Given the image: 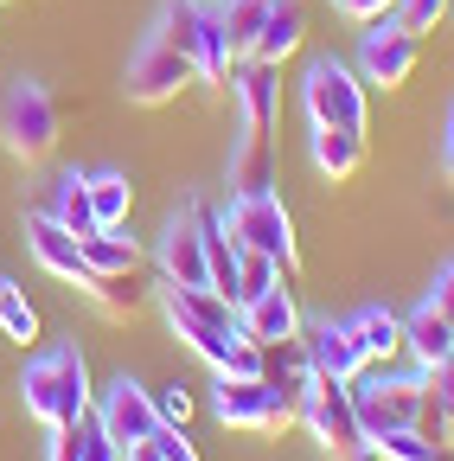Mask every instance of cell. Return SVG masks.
Wrapping results in <instances>:
<instances>
[{
	"mask_svg": "<svg viewBox=\"0 0 454 461\" xmlns=\"http://www.w3.org/2000/svg\"><path fill=\"white\" fill-rule=\"evenodd\" d=\"M160 314H166V327H174V339L186 353H199L211 372H224V359H231V346L244 333V314H237L231 295H218L211 282H199V288L160 282Z\"/></svg>",
	"mask_w": 454,
	"mask_h": 461,
	"instance_id": "1",
	"label": "cell"
},
{
	"mask_svg": "<svg viewBox=\"0 0 454 461\" xmlns=\"http://www.w3.org/2000/svg\"><path fill=\"white\" fill-rule=\"evenodd\" d=\"M20 403H26V417L45 423V429L84 423L90 403H96V391H90V366H84L77 346H51V353L26 359V372H20Z\"/></svg>",
	"mask_w": 454,
	"mask_h": 461,
	"instance_id": "2",
	"label": "cell"
},
{
	"mask_svg": "<svg viewBox=\"0 0 454 461\" xmlns=\"http://www.w3.org/2000/svg\"><path fill=\"white\" fill-rule=\"evenodd\" d=\"M154 39H166L174 51H186L192 71H199L211 90H231V65H237V58H231V45H224L218 7H205V0H166Z\"/></svg>",
	"mask_w": 454,
	"mask_h": 461,
	"instance_id": "3",
	"label": "cell"
},
{
	"mask_svg": "<svg viewBox=\"0 0 454 461\" xmlns=\"http://www.w3.org/2000/svg\"><path fill=\"white\" fill-rule=\"evenodd\" d=\"M0 141H7V154L26 160V167L58 148V103H51L45 84H32V77L7 84V96H0Z\"/></svg>",
	"mask_w": 454,
	"mask_h": 461,
	"instance_id": "4",
	"label": "cell"
},
{
	"mask_svg": "<svg viewBox=\"0 0 454 461\" xmlns=\"http://www.w3.org/2000/svg\"><path fill=\"white\" fill-rule=\"evenodd\" d=\"M429 403V378H390V372H359L352 378V411H359V429L378 442L390 429H410Z\"/></svg>",
	"mask_w": 454,
	"mask_h": 461,
	"instance_id": "5",
	"label": "cell"
},
{
	"mask_svg": "<svg viewBox=\"0 0 454 461\" xmlns=\"http://www.w3.org/2000/svg\"><path fill=\"white\" fill-rule=\"evenodd\" d=\"M224 224H231L237 250H263L281 263V282H295V218L275 193H250V199H231L224 205Z\"/></svg>",
	"mask_w": 454,
	"mask_h": 461,
	"instance_id": "6",
	"label": "cell"
},
{
	"mask_svg": "<svg viewBox=\"0 0 454 461\" xmlns=\"http://www.w3.org/2000/svg\"><path fill=\"white\" fill-rule=\"evenodd\" d=\"M301 103L314 129H359L365 135V77L339 58H314L301 77Z\"/></svg>",
	"mask_w": 454,
	"mask_h": 461,
	"instance_id": "7",
	"label": "cell"
},
{
	"mask_svg": "<svg viewBox=\"0 0 454 461\" xmlns=\"http://www.w3.org/2000/svg\"><path fill=\"white\" fill-rule=\"evenodd\" d=\"M416 58H423V39L404 20H371L359 39V77L378 90H404L416 77Z\"/></svg>",
	"mask_w": 454,
	"mask_h": 461,
	"instance_id": "8",
	"label": "cell"
},
{
	"mask_svg": "<svg viewBox=\"0 0 454 461\" xmlns=\"http://www.w3.org/2000/svg\"><path fill=\"white\" fill-rule=\"evenodd\" d=\"M301 423L314 429V442L326 455H346L365 429H359V411H352V384L346 378H314L307 397H301Z\"/></svg>",
	"mask_w": 454,
	"mask_h": 461,
	"instance_id": "9",
	"label": "cell"
},
{
	"mask_svg": "<svg viewBox=\"0 0 454 461\" xmlns=\"http://www.w3.org/2000/svg\"><path fill=\"white\" fill-rule=\"evenodd\" d=\"M192 77H199V71H192V58H186V51H174L166 39H147V45L129 58V103L160 109V103H174Z\"/></svg>",
	"mask_w": 454,
	"mask_h": 461,
	"instance_id": "10",
	"label": "cell"
},
{
	"mask_svg": "<svg viewBox=\"0 0 454 461\" xmlns=\"http://www.w3.org/2000/svg\"><path fill=\"white\" fill-rule=\"evenodd\" d=\"M90 411H96V423L109 429V442H116V448H129V442H141V436H154V429H160L154 391H147V384H135L129 372L109 384V391L90 403Z\"/></svg>",
	"mask_w": 454,
	"mask_h": 461,
	"instance_id": "11",
	"label": "cell"
},
{
	"mask_svg": "<svg viewBox=\"0 0 454 461\" xmlns=\"http://www.w3.org/2000/svg\"><path fill=\"white\" fill-rule=\"evenodd\" d=\"M231 103H237L244 141H269L275 103H281V71L275 65H256V58H237V65H231Z\"/></svg>",
	"mask_w": 454,
	"mask_h": 461,
	"instance_id": "12",
	"label": "cell"
},
{
	"mask_svg": "<svg viewBox=\"0 0 454 461\" xmlns=\"http://www.w3.org/2000/svg\"><path fill=\"white\" fill-rule=\"evenodd\" d=\"M26 250H32V263L45 269V276H58V282H71V288H84V276H90V263H84V244L71 238V230L51 218L45 205L39 212H26Z\"/></svg>",
	"mask_w": 454,
	"mask_h": 461,
	"instance_id": "13",
	"label": "cell"
},
{
	"mask_svg": "<svg viewBox=\"0 0 454 461\" xmlns=\"http://www.w3.org/2000/svg\"><path fill=\"white\" fill-rule=\"evenodd\" d=\"M154 263H160V282H180V288H199V282H211V263H205V238H199V224H192L186 212H180V218H166Z\"/></svg>",
	"mask_w": 454,
	"mask_h": 461,
	"instance_id": "14",
	"label": "cell"
},
{
	"mask_svg": "<svg viewBox=\"0 0 454 461\" xmlns=\"http://www.w3.org/2000/svg\"><path fill=\"white\" fill-rule=\"evenodd\" d=\"M301 346H307V366L314 378H359L365 372V353H359V339L346 321H320V327H301Z\"/></svg>",
	"mask_w": 454,
	"mask_h": 461,
	"instance_id": "15",
	"label": "cell"
},
{
	"mask_svg": "<svg viewBox=\"0 0 454 461\" xmlns=\"http://www.w3.org/2000/svg\"><path fill=\"white\" fill-rule=\"evenodd\" d=\"M301 302H295V288L289 282H275L269 295H256L250 308H244V333L256 339V346H281V339H301Z\"/></svg>",
	"mask_w": 454,
	"mask_h": 461,
	"instance_id": "16",
	"label": "cell"
},
{
	"mask_svg": "<svg viewBox=\"0 0 454 461\" xmlns=\"http://www.w3.org/2000/svg\"><path fill=\"white\" fill-rule=\"evenodd\" d=\"M301 39H307V7L301 0H269V20H263V32H256V45H250V58L256 65H289V58L301 51Z\"/></svg>",
	"mask_w": 454,
	"mask_h": 461,
	"instance_id": "17",
	"label": "cell"
},
{
	"mask_svg": "<svg viewBox=\"0 0 454 461\" xmlns=\"http://www.w3.org/2000/svg\"><path fill=\"white\" fill-rule=\"evenodd\" d=\"M263 411H269V378H231V372H218L211 417L224 429H263Z\"/></svg>",
	"mask_w": 454,
	"mask_h": 461,
	"instance_id": "18",
	"label": "cell"
},
{
	"mask_svg": "<svg viewBox=\"0 0 454 461\" xmlns=\"http://www.w3.org/2000/svg\"><path fill=\"white\" fill-rule=\"evenodd\" d=\"M404 346L416 353V366H423V372H435V366H448V359H454V321H448L435 302H423V308L404 321Z\"/></svg>",
	"mask_w": 454,
	"mask_h": 461,
	"instance_id": "19",
	"label": "cell"
},
{
	"mask_svg": "<svg viewBox=\"0 0 454 461\" xmlns=\"http://www.w3.org/2000/svg\"><path fill=\"white\" fill-rule=\"evenodd\" d=\"M307 154H314V173L320 180H352V173L365 167V135L359 129H314L307 135Z\"/></svg>",
	"mask_w": 454,
	"mask_h": 461,
	"instance_id": "20",
	"label": "cell"
},
{
	"mask_svg": "<svg viewBox=\"0 0 454 461\" xmlns=\"http://www.w3.org/2000/svg\"><path fill=\"white\" fill-rule=\"evenodd\" d=\"M346 327H352V339H359L365 366H390L396 353H404V321H396L390 308H359Z\"/></svg>",
	"mask_w": 454,
	"mask_h": 461,
	"instance_id": "21",
	"label": "cell"
},
{
	"mask_svg": "<svg viewBox=\"0 0 454 461\" xmlns=\"http://www.w3.org/2000/svg\"><path fill=\"white\" fill-rule=\"evenodd\" d=\"M77 244H84L90 276H135L141 269V244L129 238V224L122 230H90V238H77Z\"/></svg>",
	"mask_w": 454,
	"mask_h": 461,
	"instance_id": "22",
	"label": "cell"
},
{
	"mask_svg": "<svg viewBox=\"0 0 454 461\" xmlns=\"http://www.w3.org/2000/svg\"><path fill=\"white\" fill-rule=\"evenodd\" d=\"M51 218H58L71 238H90L96 230V212H90V173H58L51 180V205H45Z\"/></svg>",
	"mask_w": 454,
	"mask_h": 461,
	"instance_id": "23",
	"label": "cell"
},
{
	"mask_svg": "<svg viewBox=\"0 0 454 461\" xmlns=\"http://www.w3.org/2000/svg\"><path fill=\"white\" fill-rule=\"evenodd\" d=\"M90 212H96V230H122L135 212L129 173H90Z\"/></svg>",
	"mask_w": 454,
	"mask_h": 461,
	"instance_id": "24",
	"label": "cell"
},
{
	"mask_svg": "<svg viewBox=\"0 0 454 461\" xmlns=\"http://www.w3.org/2000/svg\"><path fill=\"white\" fill-rule=\"evenodd\" d=\"M263 378H269L275 391H289V397L301 403V397H307V384H314L307 346H301V339H281V346H269V359H263Z\"/></svg>",
	"mask_w": 454,
	"mask_h": 461,
	"instance_id": "25",
	"label": "cell"
},
{
	"mask_svg": "<svg viewBox=\"0 0 454 461\" xmlns=\"http://www.w3.org/2000/svg\"><path fill=\"white\" fill-rule=\"evenodd\" d=\"M263 20H269V0H218V26H224V45H231V58H250Z\"/></svg>",
	"mask_w": 454,
	"mask_h": 461,
	"instance_id": "26",
	"label": "cell"
},
{
	"mask_svg": "<svg viewBox=\"0 0 454 461\" xmlns=\"http://www.w3.org/2000/svg\"><path fill=\"white\" fill-rule=\"evenodd\" d=\"M269 186H275L269 141H237V154H231V199H250V193H269Z\"/></svg>",
	"mask_w": 454,
	"mask_h": 461,
	"instance_id": "27",
	"label": "cell"
},
{
	"mask_svg": "<svg viewBox=\"0 0 454 461\" xmlns=\"http://www.w3.org/2000/svg\"><path fill=\"white\" fill-rule=\"evenodd\" d=\"M275 282H281V263H275V257H263V250H237V288H231L237 314H244L256 295H269Z\"/></svg>",
	"mask_w": 454,
	"mask_h": 461,
	"instance_id": "28",
	"label": "cell"
},
{
	"mask_svg": "<svg viewBox=\"0 0 454 461\" xmlns=\"http://www.w3.org/2000/svg\"><path fill=\"white\" fill-rule=\"evenodd\" d=\"M84 295L102 314H135L141 308V269L135 276H84Z\"/></svg>",
	"mask_w": 454,
	"mask_h": 461,
	"instance_id": "29",
	"label": "cell"
},
{
	"mask_svg": "<svg viewBox=\"0 0 454 461\" xmlns=\"http://www.w3.org/2000/svg\"><path fill=\"white\" fill-rule=\"evenodd\" d=\"M0 333L20 339V346H32V339H39V308L26 302V288H13L7 276H0Z\"/></svg>",
	"mask_w": 454,
	"mask_h": 461,
	"instance_id": "30",
	"label": "cell"
},
{
	"mask_svg": "<svg viewBox=\"0 0 454 461\" xmlns=\"http://www.w3.org/2000/svg\"><path fill=\"white\" fill-rule=\"evenodd\" d=\"M378 448H384V461H454V442H429L416 429H390V436H378Z\"/></svg>",
	"mask_w": 454,
	"mask_h": 461,
	"instance_id": "31",
	"label": "cell"
},
{
	"mask_svg": "<svg viewBox=\"0 0 454 461\" xmlns=\"http://www.w3.org/2000/svg\"><path fill=\"white\" fill-rule=\"evenodd\" d=\"M154 411H160V423L186 429V423H192V391H186V384H160V391H154Z\"/></svg>",
	"mask_w": 454,
	"mask_h": 461,
	"instance_id": "32",
	"label": "cell"
},
{
	"mask_svg": "<svg viewBox=\"0 0 454 461\" xmlns=\"http://www.w3.org/2000/svg\"><path fill=\"white\" fill-rule=\"evenodd\" d=\"M441 14H448V0H396V20H404L416 39H423V32H435V26H441Z\"/></svg>",
	"mask_w": 454,
	"mask_h": 461,
	"instance_id": "33",
	"label": "cell"
},
{
	"mask_svg": "<svg viewBox=\"0 0 454 461\" xmlns=\"http://www.w3.org/2000/svg\"><path fill=\"white\" fill-rule=\"evenodd\" d=\"M263 359H269V346H256L250 333H237L231 359H224V372H231V378H263Z\"/></svg>",
	"mask_w": 454,
	"mask_h": 461,
	"instance_id": "34",
	"label": "cell"
},
{
	"mask_svg": "<svg viewBox=\"0 0 454 461\" xmlns=\"http://www.w3.org/2000/svg\"><path fill=\"white\" fill-rule=\"evenodd\" d=\"M77 436H84V461H122V448L109 442V429L96 423V411H90V417L77 423Z\"/></svg>",
	"mask_w": 454,
	"mask_h": 461,
	"instance_id": "35",
	"label": "cell"
},
{
	"mask_svg": "<svg viewBox=\"0 0 454 461\" xmlns=\"http://www.w3.org/2000/svg\"><path fill=\"white\" fill-rule=\"evenodd\" d=\"M339 14H346L352 26H371V20H396V0H333Z\"/></svg>",
	"mask_w": 454,
	"mask_h": 461,
	"instance_id": "36",
	"label": "cell"
},
{
	"mask_svg": "<svg viewBox=\"0 0 454 461\" xmlns=\"http://www.w3.org/2000/svg\"><path fill=\"white\" fill-rule=\"evenodd\" d=\"M154 442H160V455H166V461H199L192 436H186V429H174V423H160V429H154Z\"/></svg>",
	"mask_w": 454,
	"mask_h": 461,
	"instance_id": "37",
	"label": "cell"
},
{
	"mask_svg": "<svg viewBox=\"0 0 454 461\" xmlns=\"http://www.w3.org/2000/svg\"><path fill=\"white\" fill-rule=\"evenodd\" d=\"M429 397H435V411H441V417L454 423V359L429 372Z\"/></svg>",
	"mask_w": 454,
	"mask_h": 461,
	"instance_id": "38",
	"label": "cell"
},
{
	"mask_svg": "<svg viewBox=\"0 0 454 461\" xmlns=\"http://www.w3.org/2000/svg\"><path fill=\"white\" fill-rule=\"evenodd\" d=\"M45 461H84V436H77V423L51 429V448H45Z\"/></svg>",
	"mask_w": 454,
	"mask_h": 461,
	"instance_id": "39",
	"label": "cell"
},
{
	"mask_svg": "<svg viewBox=\"0 0 454 461\" xmlns=\"http://www.w3.org/2000/svg\"><path fill=\"white\" fill-rule=\"evenodd\" d=\"M429 302L454 321V263H441V269H435V295H429Z\"/></svg>",
	"mask_w": 454,
	"mask_h": 461,
	"instance_id": "40",
	"label": "cell"
},
{
	"mask_svg": "<svg viewBox=\"0 0 454 461\" xmlns=\"http://www.w3.org/2000/svg\"><path fill=\"white\" fill-rule=\"evenodd\" d=\"M333 461H384V448H378L371 436H359V442H352L346 455H333Z\"/></svg>",
	"mask_w": 454,
	"mask_h": 461,
	"instance_id": "41",
	"label": "cell"
},
{
	"mask_svg": "<svg viewBox=\"0 0 454 461\" xmlns=\"http://www.w3.org/2000/svg\"><path fill=\"white\" fill-rule=\"evenodd\" d=\"M122 461H166V455H160V442H154V436H141V442H129V448H122Z\"/></svg>",
	"mask_w": 454,
	"mask_h": 461,
	"instance_id": "42",
	"label": "cell"
},
{
	"mask_svg": "<svg viewBox=\"0 0 454 461\" xmlns=\"http://www.w3.org/2000/svg\"><path fill=\"white\" fill-rule=\"evenodd\" d=\"M441 173H448V186H454V109H448V129H441Z\"/></svg>",
	"mask_w": 454,
	"mask_h": 461,
	"instance_id": "43",
	"label": "cell"
},
{
	"mask_svg": "<svg viewBox=\"0 0 454 461\" xmlns=\"http://www.w3.org/2000/svg\"><path fill=\"white\" fill-rule=\"evenodd\" d=\"M448 14H454V0H448Z\"/></svg>",
	"mask_w": 454,
	"mask_h": 461,
	"instance_id": "44",
	"label": "cell"
}]
</instances>
